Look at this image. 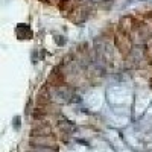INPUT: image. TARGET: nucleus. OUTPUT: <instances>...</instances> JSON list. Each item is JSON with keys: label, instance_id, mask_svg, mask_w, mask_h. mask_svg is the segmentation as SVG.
Masks as SVG:
<instances>
[{"label": "nucleus", "instance_id": "obj_1", "mask_svg": "<svg viewBox=\"0 0 152 152\" xmlns=\"http://www.w3.org/2000/svg\"><path fill=\"white\" fill-rule=\"evenodd\" d=\"M114 41H116V46L119 47V50L122 53H128L131 50V40L126 32L117 29L116 34H114Z\"/></svg>", "mask_w": 152, "mask_h": 152}, {"label": "nucleus", "instance_id": "obj_2", "mask_svg": "<svg viewBox=\"0 0 152 152\" xmlns=\"http://www.w3.org/2000/svg\"><path fill=\"white\" fill-rule=\"evenodd\" d=\"M20 117H15V120H14V126H17V128H20V120H18Z\"/></svg>", "mask_w": 152, "mask_h": 152}]
</instances>
